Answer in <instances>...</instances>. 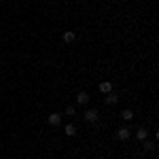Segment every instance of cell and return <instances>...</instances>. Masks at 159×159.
Returning a JSON list of instances; mask_svg holds the SVG:
<instances>
[{
	"instance_id": "cell-1",
	"label": "cell",
	"mask_w": 159,
	"mask_h": 159,
	"mask_svg": "<svg viewBox=\"0 0 159 159\" xmlns=\"http://www.w3.org/2000/svg\"><path fill=\"white\" fill-rule=\"evenodd\" d=\"M83 117H85V121H87V123H96V121H98V117H100V112H98L96 108H87Z\"/></svg>"
},
{
	"instance_id": "cell-2",
	"label": "cell",
	"mask_w": 159,
	"mask_h": 159,
	"mask_svg": "<svg viewBox=\"0 0 159 159\" xmlns=\"http://www.w3.org/2000/svg\"><path fill=\"white\" fill-rule=\"evenodd\" d=\"M76 102H79L81 106H85L87 102H89V93H87V91H79V96H76Z\"/></svg>"
},
{
	"instance_id": "cell-3",
	"label": "cell",
	"mask_w": 159,
	"mask_h": 159,
	"mask_svg": "<svg viewBox=\"0 0 159 159\" xmlns=\"http://www.w3.org/2000/svg\"><path fill=\"white\" fill-rule=\"evenodd\" d=\"M117 138L119 140H127L129 138V127H119L117 129Z\"/></svg>"
},
{
	"instance_id": "cell-4",
	"label": "cell",
	"mask_w": 159,
	"mask_h": 159,
	"mask_svg": "<svg viewBox=\"0 0 159 159\" xmlns=\"http://www.w3.org/2000/svg\"><path fill=\"white\" fill-rule=\"evenodd\" d=\"M61 123V115L60 112H51L49 115V125H60Z\"/></svg>"
},
{
	"instance_id": "cell-5",
	"label": "cell",
	"mask_w": 159,
	"mask_h": 159,
	"mask_svg": "<svg viewBox=\"0 0 159 159\" xmlns=\"http://www.w3.org/2000/svg\"><path fill=\"white\" fill-rule=\"evenodd\" d=\"M61 40H64V43H68V45H70V43H74V40H76V34H74V32H70V30H68V32H64V36H61Z\"/></svg>"
},
{
	"instance_id": "cell-6",
	"label": "cell",
	"mask_w": 159,
	"mask_h": 159,
	"mask_svg": "<svg viewBox=\"0 0 159 159\" xmlns=\"http://www.w3.org/2000/svg\"><path fill=\"white\" fill-rule=\"evenodd\" d=\"M100 91H102V93H110V91H112V83H110V81H102V83H100Z\"/></svg>"
},
{
	"instance_id": "cell-7",
	"label": "cell",
	"mask_w": 159,
	"mask_h": 159,
	"mask_svg": "<svg viewBox=\"0 0 159 159\" xmlns=\"http://www.w3.org/2000/svg\"><path fill=\"white\" fill-rule=\"evenodd\" d=\"M147 136H148L147 127H138V129H136V138H138V140H147Z\"/></svg>"
},
{
	"instance_id": "cell-8",
	"label": "cell",
	"mask_w": 159,
	"mask_h": 159,
	"mask_svg": "<svg viewBox=\"0 0 159 159\" xmlns=\"http://www.w3.org/2000/svg\"><path fill=\"white\" fill-rule=\"evenodd\" d=\"M104 102H106V104H117V102H119V98H117V96H115V93L110 91V93H106V98H104Z\"/></svg>"
},
{
	"instance_id": "cell-9",
	"label": "cell",
	"mask_w": 159,
	"mask_h": 159,
	"mask_svg": "<svg viewBox=\"0 0 159 159\" xmlns=\"http://www.w3.org/2000/svg\"><path fill=\"white\" fill-rule=\"evenodd\" d=\"M64 134H66V136H74V134H76V127H74L72 123H68V125L64 127Z\"/></svg>"
},
{
	"instance_id": "cell-10",
	"label": "cell",
	"mask_w": 159,
	"mask_h": 159,
	"mask_svg": "<svg viewBox=\"0 0 159 159\" xmlns=\"http://www.w3.org/2000/svg\"><path fill=\"white\" fill-rule=\"evenodd\" d=\"M121 117L123 119H125V121H132V119H134V110H129V108H125L121 112Z\"/></svg>"
},
{
	"instance_id": "cell-11",
	"label": "cell",
	"mask_w": 159,
	"mask_h": 159,
	"mask_svg": "<svg viewBox=\"0 0 159 159\" xmlns=\"http://www.w3.org/2000/svg\"><path fill=\"white\" fill-rule=\"evenodd\" d=\"M144 142V151H155V142H151V140H142Z\"/></svg>"
},
{
	"instance_id": "cell-12",
	"label": "cell",
	"mask_w": 159,
	"mask_h": 159,
	"mask_svg": "<svg viewBox=\"0 0 159 159\" xmlns=\"http://www.w3.org/2000/svg\"><path fill=\"white\" fill-rule=\"evenodd\" d=\"M74 112H76V110H74V106H68V108L64 110V115H66V117H74Z\"/></svg>"
}]
</instances>
